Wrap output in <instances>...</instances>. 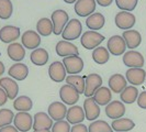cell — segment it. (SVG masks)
Segmentation results:
<instances>
[{
	"instance_id": "6da1fadb",
	"label": "cell",
	"mask_w": 146,
	"mask_h": 132,
	"mask_svg": "<svg viewBox=\"0 0 146 132\" xmlns=\"http://www.w3.org/2000/svg\"><path fill=\"white\" fill-rule=\"evenodd\" d=\"M81 31H82V25L81 22L77 19H72L67 22L66 27L62 32V37L65 41H74L77 40L80 37Z\"/></svg>"
},
{
	"instance_id": "7a4b0ae2",
	"label": "cell",
	"mask_w": 146,
	"mask_h": 132,
	"mask_svg": "<svg viewBox=\"0 0 146 132\" xmlns=\"http://www.w3.org/2000/svg\"><path fill=\"white\" fill-rule=\"evenodd\" d=\"M104 35L96 31H87L85 32L80 39L81 45L87 50H95L103 42Z\"/></svg>"
},
{
	"instance_id": "3957f363",
	"label": "cell",
	"mask_w": 146,
	"mask_h": 132,
	"mask_svg": "<svg viewBox=\"0 0 146 132\" xmlns=\"http://www.w3.org/2000/svg\"><path fill=\"white\" fill-rule=\"evenodd\" d=\"M63 65L65 67L66 73L69 75H77L84 69V61L78 55L66 56L63 59Z\"/></svg>"
},
{
	"instance_id": "277c9868",
	"label": "cell",
	"mask_w": 146,
	"mask_h": 132,
	"mask_svg": "<svg viewBox=\"0 0 146 132\" xmlns=\"http://www.w3.org/2000/svg\"><path fill=\"white\" fill-rule=\"evenodd\" d=\"M52 23H53V33L59 35L62 34L63 30L68 22V13L64 10H55L51 15Z\"/></svg>"
},
{
	"instance_id": "5b68a950",
	"label": "cell",
	"mask_w": 146,
	"mask_h": 132,
	"mask_svg": "<svg viewBox=\"0 0 146 132\" xmlns=\"http://www.w3.org/2000/svg\"><path fill=\"white\" fill-rule=\"evenodd\" d=\"M102 86V78L98 74H89L85 77V91L86 97H92L94 94Z\"/></svg>"
},
{
	"instance_id": "8992f818",
	"label": "cell",
	"mask_w": 146,
	"mask_h": 132,
	"mask_svg": "<svg viewBox=\"0 0 146 132\" xmlns=\"http://www.w3.org/2000/svg\"><path fill=\"white\" fill-rule=\"evenodd\" d=\"M59 97L63 103L69 105V106H75V103L79 100V94L78 91L72 87L70 85L66 84L63 85L59 89Z\"/></svg>"
},
{
	"instance_id": "52a82bcc",
	"label": "cell",
	"mask_w": 146,
	"mask_h": 132,
	"mask_svg": "<svg viewBox=\"0 0 146 132\" xmlns=\"http://www.w3.org/2000/svg\"><path fill=\"white\" fill-rule=\"evenodd\" d=\"M13 123L18 131L28 132L33 127V118L29 112H18L15 116Z\"/></svg>"
},
{
	"instance_id": "ba28073f",
	"label": "cell",
	"mask_w": 146,
	"mask_h": 132,
	"mask_svg": "<svg viewBox=\"0 0 146 132\" xmlns=\"http://www.w3.org/2000/svg\"><path fill=\"white\" fill-rule=\"evenodd\" d=\"M135 21H136L135 15L127 11H120L119 13L115 15V18H114L115 25L119 29L124 30V31L131 29L135 24Z\"/></svg>"
},
{
	"instance_id": "9c48e42d",
	"label": "cell",
	"mask_w": 146,
	"mask_h": 132,
	"mask_svg": "<svg viewBox=\"0 0 146 132\" xmlns=\"http://www.w3.org/2000/svg\"><path fill=\"white\" fill-rule=\"evenodd\" d=\"M107 50L114 56H120L121 54L125 53L126 44H125L123 37L121 35H113L108 40Z\"/></svg>"
},
{
	"instance_id": "30bf717a",
	"label": "cell",
	"mask_w": 146,
	"mask_h": 132,
	"mask_svg": "<svg viewBox=\"0 0 146 132\" xmlns=\"http://www.w3.org/2000/svg\"><path fill=\"white\" fill-rule=\"evenodd\" d=\"M144 62L143 55L134 50L126 52L123 55V63L129 68H142V66H144Z\"/></svg>"
},
{
	"instance_id": "8fae6325",
	"label": "cell",
	"mask_w": 146,
	"mask_h": 132,
	"mask_svg": "<svg viewBox=\"0 0 146 132\" xmlns=\"http://www.w3.org/2000/svg\"><path fill=\"white\" fill-rule=\"evenodd\" d=\"M96 0H77L75 2V12L79 17H89L96 10Z\"/></svg>"
},
{
	"instance_id": "7c38bea8",
	"label": "cell",
	"mask_w": 146,
	"mask_h": 132,
	"mask_svg": "<svg viewBox=\"0 0 146 132\" xmlns=\"http://www.w3.org/2000/svg\"><path fill=\"white\" fill-rule=\"evenodd\" d=\"M21 42L24 49L35 50V49H37L40 46V44H41V37H40V34L37 32H35V31L28 30V31H25L22 34Z\"/></svg>"
},
{
	"instance_id": "4fadbf2b",
	"label": "cell",
	"mask_w": 146,
	"mask_h": 132,
	"mask_svg": "<svg viewBox=\"0 0 146 132\" xmlns=\"http://www.w3.org/2000/svg\"><path fill=\"white\" fill-rule=\"evenodd\" d=\"M84 112H85V118L89 121H95L100 116V107L97 105L92 97H89L85 99L84 101Z\"/></svg>"
},
{
	"instance_id": "5bb4252c",
	"label": "cell",
	"mask_w": 146,
	"mask_h": 132,
	"mask_svg": "<svg viewBox=\"0 0 146 132\" xmlns=\"http://www.w3.org/2000/svg\"><path fill=\"white\" fill-rule=\"evenodd\" d=\"M48 76L55 83H62L66 79V69L59 61L53 62L48 67Z\"/></svg>"
},
{
	"instance_id": "9a60e30c",
	"label": "cell",
	"mask_w": 146,
	"mask_h": 132,
	"mask_svg": "<svg viewBox=\"0 0 146 132\" xmlns=\"http://www.w3.org/2000/svg\"><path fill=\"white\" fill-rule=\"evenodd\" d=\"M125 79L132 86H139L146 79V72L143 68H129L125 73Z\"/></svg>"
},
{
	"instance_id": "2e32d148",
	"label": "cell",
	"mask_w": 146,
	"mask_h": 132,
	"mask_svg": "<svg viewBox=\"0 0 146 132\" xmlns=\"http://www.w3.org/2000/svg\"><path fill=\"white\" fill-rule=\"evenodd\" d=\"M53 125V120L45 112H36L33 117V130H51Z\"/></svg>"
},
{
	"instance_id": "e0dca14e",
	"label": "cell",
	"mask_w": 146,
	"mask_h": 132,
	"mask_svg": "<svg viewBox=\"0 0 146 132\" xmlns=\"http://www.w3.org/2000/svg\"><path fill=\"white\" fill-rule=\"evenodd\" d=\"M125 107L124 103L119 100H112L106 107V115L110 119H120L124 116Z\"/></svg>"
},
{
	"instance_id": "ac0fdd59",
	"label": "cell",
	"mask_w": 146,
	"mask_h": 132,
	"mask_svg": "<svg viewBox=\"0 0 146 132\" xmlns=\"http://www.w3.org/2000/svg\"><path fill=\"white\" fill-rule=\"evenodd\" d=\"M66 113H67V108L65 103L60 101H54L48 106L47 115L51 117L52 120L60 121L66 118Z\"/></svg>"
},
{
	"instance_id": "d6986e66",
	"label": "cell",
	"mask_w": 146,
	"mask_h": 132,
	"mask_svg": "<svg viewBox=\"0 0 146 132\" xmlns=\"http://www.w3.org/2000/svg\"><path fill=\"white\" fill-rule=\"evenodd\" d=\"M0 87L2 88L8 96V99L15 100L19 93V85L11 77H2L0 78Z\"/></svg>"
},
{
	"instance_id": "ffe728a7",
	"label": "cell",
	"mask_w": 146,
	"mask_h": 132,
	"mask_svg": "<svg viewBox=\"0 0 146 132\" xmlns=\"http://www.w3.org/2000/svg\"><path fill=\"white\" fill-rule=\"evenodd\" d=\"M20 37V29L15 25H5L0 29V40L3 43H13Z\"/></svg>"
},
{
	"instance_id": "44dd1931",
	"label": "cell",
	"mask_w": 146,
	"mask_h": 132,
	"mask_svg": "<svg viewBox=\"0 0 146 132\" xmlns=\"http://www.w3.org/2000/svg\"><path fill=\"white\" fill-rule=\"evenodd\" d=\"M56 53L57 55L60 57H66V56H72V55H78L79 51H78V47L75 45V44L70 43L68 41H59L58 43L56 44Z\"/></svg>"
},
{
	"instance_id": "7402d4cb",
	"label": "cell",
	"mask_w": 146,
	"mask_h": 132,
	"mask_svg": "<svg viewBox=\"0 0 146 132\" xmlns=\"http://www.w3.org/2000/svg\"><path fill=\"white\" fill-rule=\"evenodd\" d=\"M8 75L15 81H24L29 75V68L25 64L15 63L9 68Z\"/></svg>"
},
{
	"instance_id": "603a6c76",
	"label": "cell",
	"mask_w": 146,
	"mask_h": 132,
	"mask_svg": "<svg viewBox=\"0 0 146 132\" xmlns=\"http://www.w3.org/2000/svg\"><path fill=\"white\" fill-rule=\"evenodd\" d=\"M66 121L69 125H78L81 123L86 118H85V112L84 109L79 106H72L69 109L67 110L66 113Z\"/></svg>"
},
{
	"instance_id": "cb8c5ba5",
	"label": "cell",
	"mask_w": 146,
	"mask_h": 132,
	"mask_svg": "<svg viewBox=\"0 0 146 132\" xmlns=\"http://www.w3.org/2000/svg\"><path fill=\"white\" fill-rule=\"evenodd\" d=\"M109 89L114 93V94H121L123 91L126 86H127V81L125 79V77L121 74H114L109 78Z\"/></svg>"
},
{
	"instance_id": "d4e9b609",
	"label": "cell",
	"mask_w": 146,
	"mask_h": 132,
	"mask_svg": "<svg viewBox=\"0 0 146 132\" xmlns=\"http://www.w3.org/2000/svg\"><path fill=\"white\" fill-rule=\"evenodd\" d=\"M122 37L126 44V47L131 49V50L136 49L142 42V37H141L139 31H136V30H126L123 32Z\"/></svg>"
},
{
	"instance_id": "484cf974",
	"label": "cell",
	"mask_w": 146,
	"mask_h": 132,
	"mask_svg": "<svg viewBox=\"0 0 146 132\" xmlns=\"http://www.w3.org/2000/svg\"><path fill=\"white\" fill-rule=\"evenodd\" d=\"M92 98L97 103V105H99V106H107L108 103L112 101V91L108 87L101 86L94 94Z\"/></svg>"
},
{
	"instance_id": "4316f807",
	"label": "cell",
	"mask_w": 146,
	"mask_h": 132,
	"mask_svg": "<svg viewBox=\"0 0 146 132\" xmlns=\"http://www.w3.org/2000/svg\"><path fill=\"white\" fill-rule=\"evenodd\" d=\"M111 128L117 132H129L135 128V122L129 118H120L112 121Z\"/></svg>"
},
{
	"instance_id": "83f0119b",
	"label": "cell",
	"mask_w": 146,
	"mask_h": 132,
	"mask_svg": "<svg viewBox=\"0 0 146 132\" xmlns=\"http://www.w3.org/2000/svg\"><path fill=\"white\" fill-rule=\"evenodd\" d=\"M7 53L8 56L15 62H20L25 56V50H24L23 45L20 43H17V42L10 43V45L7 49Z\"/></svg>"
},
{
	"instance_id": "f1b7e54d",
	"label": "cell",
	"mask_w": 146,
	"mask_h": 132,
	"mask_svg": "<svg viewBox=\"0 0 146 132\" xmlns=\"http://www.w3.org/2000/svg\"><path fill=\"white\" fill-rule=\"evenodd\" d=\"M104 23H106V19H104L102 13H100V12L92 13L91 15H89L86 20V25H87L88 29H90L91 31L101 30L104 25Z\"/></svg>"
},
{
	"instance_id": "f546056e",
	"label": "cell",
	"mask_w": 146,
	"mask_h": 132,
	"mask_svg": "<svg viewBox=\"0 0 146 132\" xmlns=\"http://www.w3.org/2000/svg\"><path fill=\"white\" fill-rule=\"evenodd\" d=\"M48 52L45 49H41L37 47L35 50H33V52L30 55L31 62L36 66H43L48 62Z\"/></svg>"
},
{
	"instance_id": "4dcf8cb0",
	"label": "cell",
	"mask_w": 146,
	"mask_h": 132,
	"mask_svg": "<svg viewBox=\"0 0 146 132\" xmlns=\"http://www.w3.org/2000/svg\"><path fill=\"white\" fill-rule=\"evenodd\" d=\"M137 97H139V89L135 86H126L123 89V91L120 94L121 101L129 105L135 103Z\"/></svg>"
},
{
	"instance_id": "1f68e13d",
	"label": "cell",
	"mask_w": 146,
	"mask_h": 132,
	"mask_svg": "<svg viewBox=\"0 0 146 132\" xmlns=\"http://www.w3.org/2000/svg\"><path fill=\"white\" fill-rule=\"evenodd\" d=\"M13 108L19 112H29L33 108V101L28 96H20L15 99Z\"/></svg>"
},
{
	"instance_id": "d6a6232c",
	"label": "cell",
	"mask_w": 146,
	"mask_h": 132,
	"mask_svg": "<svg viewBox=\"0 0 146 132\" xmlns=\"http://www.w3.org/2000/svg\"><path fill=\"white\" fill-rule=\"evenodd\" d=\"M66 83L68 85H70L74 87L78 94H84L85 91V77L79 76V75H68V77H66Z\"/></svg>"
},
{
	"instance_id": "836d02e7",
	"label": "cell",
	"mask_w": 146,
	"mask_h": 132,
	"mask_svg": "<svg viewBox=\"0 0 146 132\" xmlns=\"http://www.w3.org/2000/svg\"><path fill=\"white\" fill-rule=\"evenodd\" d=\"M36 31L42 37H48L53 33V23L48 18H42L36 23Z\"/></svg>"
},
{
	"instance_id": "e575fe53",
	"label": "cell",
	"mask_w": 146,
	"mask_h": 132,
	"mask_svg": "<svg viewBox=\"0 0 146 132\" xmlns=\"http://www.w3.org/2000/svg\"><path fill=\"white\" fill-rule=\"evenodd\" d=\"M109 59H110L109 51L106 47H103V46H98L92 52V59L95 61V63L99 64V65L106 64L109 61Z\"/></svg>"
},
{
	"instance_id": "d590c367",
	"label": "cell",
	"mask_w": 146,
	"mask_h": 132,
	"mask_svg": "<svg viewBox=\"0 0 146 132\" xmlns=\"http://www.w3.org/2000/svg\"><path fill=\"white\" fill-rule=\"evenodd\" d=\"M88 132H113V130L107 121L95 120L89 125Z\"/></svg>"
},
{
	"instance_id": "8d00e7d4",
	"label": "cell",
	"mask_w": 146,
	"mask_h": 132,
	"mask_svg": "<svg viewBox=\"0 0 146 132\" xmlns=\"http://www.w3.org/2000/svg\"><path fill=\"white\" fill-rule=\"evenodd\" d=\"M13 12V6L10 0H0V19L7 20Z\"/></svg>"
},
{
	"instance_id": "74e56055",
	"label": "cell",
	"mask_w": 146,
	"mask_h": 132,
	"mask_svg": "<svg viewBox=\"0 0 146 132\" xmlns=\"http://www.w3.org/2000/svg\"><path fill=\"white\" fill-rule=\"evenodd\" d=\"M15 113L10 109H0V128H3L6 125H10L13 122Z\"/></svg>"
},
{
	"instance_id": "f35d334b",
	"label": "cell",
	"mask_w": 146,
	"mask_h": 132,
	"mask_svg": "<svg viewBox=\"0 0 146 132\" xmlns=\"http://www.w3.org/2000/svg\"><path fill=\"white\" fill-rule=\"evenodd\" d=\"M139 0H115V3L119 9H121L122 11H133L136 5H137Z\"/></svg>"
},
{
	"instance_id": "ab89813d",
	"label": "cell",
	"mask_w": 146,
	"mask_h": 132,
	"mask_svg": "<svg viewBox=\"0 0 146 132\" xmlns=\"http://www.w3.org/2000/svg\"><path fill=\"white\" fill-rule=\"evenodd\" d=\"M70 125L66 120L56 121L52 127V132H70Z\"/></svg>"
},
{
	"instance_id": "60d3db41",
	"label": "cell",
	"mask_w": 146,
	"mask_h": 132,
	"mask_svg": "<svg viewBox=\"0 0 146 132\" xmlns=\"http://www.w3.org/2000/svg\"><path fill=\"white\" fill-rule=\"evenodd\" d=\"M136 103H137L139 108L146 109V91H143L139 94L137 99H136Z\"/></svg>"
},
{
	"instance_id": "b9f144b4",
	"label": "cell",
	"mask_w": 146,
	"mask_h": 132,
	"mask_svg": "<svg viewBox=\"0 0 146 132\" xmlns=\"http://www.w3.org/2000/svg\"><path fill=\"white\" fill-rule=\"evenodd\" d=\"M70 132H88V127L82 123L74 125V127L70 128Z\"/></svg>"
},
{
	"instance_id": "7bdbcfd3",
	"label": "cell",
	"mask_w": 146,
	"mask_h": 132,
	"mask_svg": "<svg viewBox=\"0 0 146 132\" xmlns=\"http://www.w3.org/2000/svg\"><path fill=\"white\" fill-rule=\"evenodd\" d=\"M8 100V96L6 94V91L0 87V106H3L5 103H7Z\"/></svg>"
},
{
	"instance_id": "ee69618b",
	"label": "cell",
	"mask_w": 146,
	"mask_h": 132,
	"mask_svg": "<svg viewBox=\"0 0 146 132\" xmlns=\"http://www.w3.org/2000/svg\"><path fill=\"white\" fill-rule=\"evenodd\" d=\"M0 132H19L15 125H6L3 128H0Z\"/></svg>"
},
{
	"instance_id": "f6af8a7d",
	"label": "cell",
	"mask_w": 146,
	"mask_h": 132,
	"mask_svg": "<svg viewBox=\"0 0 146 132\" xmlns=\"http://www.w3.org/2000/svg\"><path fill=\"white\" fill-rule=\"evenodd\" d=\"M112 1L113 0H96V2L101 7H108L110 5H112Z\"/></svg>"
},
{
	"instance_id": "bcb514c9",
	"label": "cell",
	"mask_w": 146,
	"mask_h": 132,
	"mask_svg": "<svg viewBox=\"0 0 146 132\" xmlns=\"http://www.w3.org/2000/svg\"><path fill=\"white\" fill-rule=\"evenodd\" d=\"M3 73H5V65H3V63L0 61V76L3 75Z\"/></svg>"
},
{
	"instance_id": "7dc6e473",
	"label": "cell",
	"mask_w": 146,
	"mask_h": 132,
	"mask_svg": "<svg viewBox=\"0 0 146 132\" xmlns=\"http://www.w3.org/2000/svg\"><path fill=\"white\" fill-rule=\"evenodd\" d=\"M66 3H75L77 0H64Z\"/></svg>"
},
{
	"instance_id": "c3c4849f",
	"label": "cell",
	"mask_w": 146,
	"mask_h": 132,
	"mask_svg": "<svg viewBox=\"0 0 146 132\" xmlns=\"http://www.w3.org/2000/svg\"><path fill=\"white\" fill-rule=\"evenodd\" d=\"M33 132H51V130H33Z\"/></svg>"
},
{
	"instance_id": "681fc988",
	"label": "cell",
	"mask_w": 146,
	"mask_h": 132,
	"mask_svg": "<svg viewBox=\"0 0 146 132\" xmlns=\"http://www.w3.org/2000/svg\"><path fill=\"white\" fill-rule=\"evenodd\" d=\"M145 81H146V79H145Z\"/></svg>"
}]
</instances>
